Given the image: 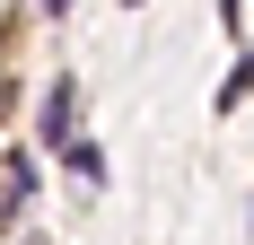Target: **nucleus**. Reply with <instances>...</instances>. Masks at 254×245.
<instances>
[{
    "mask_svg": "<svg viewBox=\"0 0 254 245\" xmlns=\"http://www.w3.org/2000/svg\"><path fill=\"white\" fill-rule=\"evenodd\" d=\"M44 140H53V149L70 140V88H53V97H44Z\"/></svg>",
    "mask_w": 254,
    "mask_h": 245,
    "instance_id": "f257e3e1",
    "label": "nucleus"
},
{
    "mask_svg": "<svg viewBox=\"0 0 254 245\" xmlns=\"http://www.w3.org/2000/svg\"><path fill=\"white\" fill-rule=\"evenodd\" d=\"M62 158H70V167L88 175V184H97V175H105V158H97V149H88V140H62Z\"/></svg>",
    "mask_w": 254,
    "mask_h": 245,
    "instance_id": "f03ea898",
    "label": "nucleus"
}]
</instances>
